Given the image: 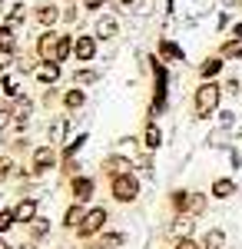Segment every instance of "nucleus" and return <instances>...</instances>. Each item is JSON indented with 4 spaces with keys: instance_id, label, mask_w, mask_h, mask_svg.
Masks as SVG:
<instances>
[{
    "instance_id": "38",
    "label": "nucleus",
    "mask_w": 242,
    "mask_h": 249,
    "mask_svg": "<svg viewBox=\"0 0 242 249\" xmlns=\"http://www.w3.org/2000/svg\"><path fill=\"white\" fill-rule=\"evenodd\" d=\"M123 3H133V0H123Z\"/></svg>"
},
{
    "instance_id": "26",
    "label": "nucleus",
    "mask_w": 242,
    "mask_h": 249,
    "mask_svg": "<svg viewBox=\"0 0 242 249\" xmlns=\"http://www.w3.org/2000/svg\"><path fill=\"white\" fill-rule=\"evenodd\" d=\"M14 219H17V216H14L10 210H0V232L10 230V226H14Z\"/></svg>"
},
{
    "instance_id": "35",
    "label": "nucleus",
    "mask_w": 242,
    "mask_h": 249,
    "mask_svg": "<svg viewBox=\"0 0 242 249\" xmlns=\"http://www.w3.org/2000/svg\"><path fill=\"white\" fill-rule=\"evenodd\" d=\"M103 3H106V0H86V7H90V10H96V7H103Z\"/></svg>"
},
{
    "instance_id": "3",
    "label": "nucleus",
    "mask_w": 242,
    "mask_h": 249,
    "mask_svg": "<svg viewBox=\"0 0 242 249\" xmlns=\"http://www.w3.org/2000/svg\"><path fill=\"white\" fill-rule=\"evenodd\" d=\"M113 196H116L120 203H133V199L139 196V183H136V176H130V173L116 176V179H113Z\"/></svg>"
},
{
    "instance_id": "30",
    "label": "nucleus",
    "mask_w": 242,
    "mask_h": 249,
    "mask_svg": "<svg viewBox=\"0 0 242 249\" xmlns=\"http://www.w3.org/2000/svg\"><path fill=\"white\" fill-rule=\"evenodd\" d=\"M3 93H7V96H17V80H14V77L3 80Z\"/></svg>"
},
{
    "instance_id": "28",
    "label": "nucleus",
    "mask_w": 242,
    "mask_h": 249,
    "mask_svg": "<svg viewBox=\"0 0 242 249\" xmlns=\"http://www.w3.org/2000/svg\"><path fill=\"white\" fill-rule=\"evenodd\" d=\"M83 90H73V93H67V107H83Z\"/></svg>"
},
{
    "instance_id": "17",
    "label": "nucleus",
    "mask_w": 242,
    "mask_h": 249,
    "mask_svg": "<svg viewBox=\"0 0 242 249\" xmlns=\"http://www.w3.org/2000/svg\"><path fill=\"white\" fill-rule=\"evenodd\" d=\"M10 50H14V30L0 27V53H10Z\"/></svg>"
},
{
    "instance_id": "9",
    "label": "nucleus",
    "mask_w": 242,
    "mask_h": 249,
    "mask_svg": "<svg viewBox=\"0 0 242 249\" xmlns=\"http://www.w3.org/2000/svg\"><path fill=\"white\" fill-rule=\"evenodd\" d=\"M90 193H93V179H86V176H80V179H73V196H76V203L90 199Z\"/></svg>"
},
{
    "instance_id": "32",
    "label": "nucleus",
    "mask_w": 242,
    "mask_h": 249,
    "mask_svg": "<svg viewBox=\"0 0 242 249\" xmlns=\"http://www.w3.org/2000/svg\"><path fill=\"white\" fill-rule=\"evenodd\" d=\"M34 223H37V226H34V236H43V232H47V219H34Z\"/></svg>"
},
{
    "instance_id": "12",
    "label": "nucleus",
    "mask_w": 242,
    "mask_h": 249,
    "mask_svg": "<svg viewBox=\"0 0 242 249\" xmlns=\"http://www.w3.org/2000/svg\"><path fill=\"white\" fill-rule=\"evenodd\" d=\"M103 166H106V173H110L113 179H116V176H123V173L130 170V160H123V156H113V160H106V163H103Z\"/></svg>"
},
{
    "instance_id": "36",
    "label": "nucleus",
    "mask_w": 242,
    "mask_h": 249,
    "mask_svg": "<svg viewBox=\"0 0 242 249\" xmlns=\"http://www.w3.org/2000/svg\"><path fill=\"white\" fill-rule=\"evenodd\" d=\"M232 37H236V40H242V23H236V27H232Z\"/></svg>"
},
{
    "instance_id": "24",
    "label": "nucleus",
    "mask_w": 242,
    "mask_h": 249,
    "mask_svg": "<svg viewBox=\"0 0 242 249\" xmlns=\"http://www.w3.org/2000/svg\"><path fill=\"white\" fill-rule=\"evenodd\" d=\"M76 83H96V80H100V73H96V70H76Z\"/></svg>"
},
{
    "instance_id": "34",
    "label": "nucleus",
    "mask_w": 242,
    "mask_h": 249,
    "mask_svg": "<svg viewBox=\"0 0 242 249\" xmlns=\"http://www.w3.org/2000/svg\"><path fill=\"white\" fill-rule=\"evenodd\" d=\"M7 126H10V116H7V110H0V133H3Z\"/></svg>"
},
{
    "instance_id": "10",
    "label": "nucleus",
    "mask_w": 242,
    "mask_h": 249,
    "mask_svg": "<svg viewBox=\"0 0 242 249\" xmlns=\"http://www.w3.org/2000/svg\"><path fill=\"white\" fill-rule=\"evenodd\" d=\"M203 249H225V232L223 230H209L203 236Z\"/></svg>"
},
{
    "instance_id": "23",
    "label": "nucleus",
    "mask_w": 242,
    "mask_h": 249,
    "mask_svg": "<svg viewBox=\"0 0 242 249\" xmlns=\"http://www.w3.org/2000/svg\"><path fill=\"white\" fill-rule=\"evenodd\" d=\"M23 17H27V14H23V3H17V7L10 10V17H7V27H17V23H23Z\"/></svg>"
},
{
    "instance_id": "2",
    "label": "nucleus",
    "mask_w": 242,
    "mask_h": 249,
    "mask_svg": "<svg viewBox=\"0 0 242 249\" xmlns=\"http://www.w3.org/2000/svg\"><path fill=\"white\" fill-rule=\"evenodd\" d=\"M219 83H212V80H206L203 87L196 90V100H192V107H196V120H206L209 113H216V107H219Z\"/></svg>"
},
{
    "instance_id": "14",
    "label": "nucleus",
    "mask_w": 242,
    "mask_h": 249,
    "mask_svg": "<svg viewBox=\"0 0 242 249\" xmlns=\"http://www.w3.org/2000/svg\"><path fill=\"white\" fill-rule=\"evenodd\" d=\"M219 70H223V60H219V57H209V60L203 63V67H199V73H203V80H212L216 73H219Z\"/></svg>"
},
{
    "instance_id": "8",
    "label": "nucleus",
    "mask_w": 242,
    "mask_h": 249,
    "mask_svg": "<svg viewBox=\"0 0 242 249\" xmlns=\"http://www.w3.org/2000/svg\"><path fill=\"white\" fill-rule=\"evenodd\" d=\"M116 30H120L116 17H100V20H96V37L110 40V37H116Z\"/></svg>"
},
{
    "instance_id": "37",
    "label": "nucleus",
    "mask_w": 242,
    "mask_h": 249,
    "mask_svg": "<svg viewBox=\"0 0 242 249\" xmlns=\"http://www.w3.org/2000/svg\"><path fill=\"white\" fill-rule=\"evenodd\" d=\"M0 249H10V246H7V243H3V239H0Z\"/></svg>"
},
{
    "instance_id": "5",
    "label": "nucleus",
    "mask_w": 242,
    "mask_h": 249,
    "mask_svg": "<svg viewBox=\"0 0 242 249\" xmlns=\"http://www.w3.org/2000/svg\"><path fill=\"white\" fill-rule=\"evenodd\" d=\"M56 163V153H53V146H40L37 153H34V173H43V170H50Z\"/></svg>"
},
{
    "instance_id": "18",
    "label": "nucleus",
    "mask_w": 242,
    "mask_h": 249,
    "mask_svg": "<svg viewBox=\"0 0 242 249\" xmlns=\"http://www.w3.org/2000/svg\"><path fill=\"white\" fill-rule=\"evenodd\" d=\"M223 57H242V40H225L223 43Z\"/></svg>"
},
{
    "instance_id": "25",
    "label": "nucleus",
    "mask_w": 242,
    "mask_h": 249,
    "mask_svg": "<svg viewBox=\"0 0 242 249\" xmlns=\"http://www.w3.org/2000/svg\"><path fill=\"white\" fill-rule=\"evenodd\" d=\"M113 246H123V236H120V232H110V236H103V243H100V249H113Z\"/></svg>"
},
{
    "instance_id": "11",
    "label": "nucleus",
    "mask_w": 242,
    "mask_h": 249,
    "mask_svg": "<svg viewBox=\"0 0 242 249\" xmlns=\"http://www.w3.org/2000/svg\"><path fill=\"white\" fill-rule=\"evenodd\" d=\"M169 232H173L176 239H189V232H192V219H189V216H179V219L169 226Z\"/></svg>"
},
{
    "instance_id": "6",
    "label": "nucleus",
    "mask_w": 242,
    "mask_h": 249,
    "mask_svg": "<svg viewBox=\"0 0 242 249\" xmlns=\"http://www.w3.org/2000/svg\"><path fill=\"white\" fill-rule=\"evenodd\" d=\"M14 216H17V223H34L37 219V199H23L14 210Z\"/></svg>"
},
{
    "instance_id": "13",
    "label": "nucleus",
    "mask_w": 242,
    "mask_h": 249,
    "mask_svg": "<svg viewBox=\"0 0 242 249\" xmlns=\"http://www.w3.org/2000/svg\"><path fill=\"white\" fill-rule=\"evenodd\" d=\"M232 193H236V183H232V179H216V183H212V196H216V199H229Z\"/></svg>"
},
{
    "instance_id": "1",
    "label": "nucleus",
    "mask_w": 242,
    "mask_h": 249,
    "mask_svg": "<svg viewBox=\"0 0 242 249\" xmlns=\"http://www.w3.org/2000/svg\"><path fill=\"white\" fill-rule=\"evenodd\" d=\"M73 53V40L63 37V34H43L40 40V57L47 63H63V60Z\"/></svg>"
},
{
    "instance_id": "33",
    "label": "nucleus",
    "mask_w": 242,
    "mask_h": 249,
    "mask_svg": "<svg viewBox=\"0 0 242 249\" xmlns=\"http://www.w3.org/2000/svg\"><path fill=\"white\" fill-rule=\"evenodd\" d=\"M173 249H199V246H196L192 239H179V243H176V246H173Z\"/></svg>"
},
{
    "instance_id": "19",
    "label": "nucleus",
    "mask_w": 242,
    "mask_h": 249,
    "mask_svg": "<svg viewBox=\"0 0 242 249\" xmlns=\"http://www.w3.org/2000/svg\"><path fill=\"white\" fill-rule=\"evenodd\" d=\"M159 143H163V133H159V130L149 123V126H146V146H149V150H156Z\"/></svg>"
},
{
    "instance_id": "4",
    "label": "nucleus",
    "mask_w": 242,
    "mask_h": 249,
    "mask_svg": "<svg viewBox=\"0 0 242 249\" xmlns=\"http://www.w3.org/2000/svg\"><path fill=\"white\" fill-rule=\"evenodd\" d=\"M106 223V210H90L83 219H80V226H76V236H93L100 226Z\"/></svg>"
},
{
    "instance_id": "22",
    "label": "nucleus",
    "mask_w": 242,
    "mask_h": 249,
    "mask_svg": "<svg viewBox=\"0 0 242 249\" xmlns=\"http://www.w3.org/2000/svg\"><path fill=\"white\" fill-rule=\"evenodd\" d=\"M63 133H67V120L60 116V120L53 123V130H50V140H53V143H60V140H63Z\"/></svg>"
},
{
    "instance_id": "21",
    "label": "nucleus",
    "mask_w": 242,
    "mask_h": 249,
    "mask_svg": "<svg viewBox=\"0 0 242 249\" xmlns=\"http://www.w3.org/2000/svg\"><path fill=\"white\" fill-rule=\"evenodd\" d=\"M30 113H34L30 100H20V107H17V123H30Z\"/></svg>"
},
{
    "instance_id": "7",
    "label": "nucleus",
    "mask_w": 242,
    "mask_h": 249,
    "mask_svg": "<svg viewBox=\"0 0 242 249\" xmlns=\"http://www.w3.org/2000/svg\"><path fill=\"white\" fill-rule=\"evenodd\" d=\"M73 53L80 60H93V53H96V43H93V37H76V43H73Z\"/></svg>"
},
{
    "instance_id": "27",
    "label": "nucleus",
    "mask_w": 242,
    "mask_h": 249,
    "mask_svg": "<svg viewBox=\"0 0 242 249\" xmlns=\"http://www.w3.org/2000/svg\"><path fill=\"white\" fill-rule=\"evenodd\" d=\"M37 17H40V23H53L56 20V7H40Z\"/></svg>"
},
{
    "instance_id": "16",
    "label": "nucleus",
    "mask_w": 242,
    "mask_h": 249,
    "mask_svg": "<svg viewBox=\"0 0 242 249\" xmlns=\"http://www.w3.org/2000/svg\"><path fill=\"white\" fill-rule=\"evenodd\" d=\"M56 77H60V67H56V63H47V67L37 70V80H43V83H53Z\"/></svg>"
},
{
    "instance_id": "29",
    "label": "nucleus",
    "mask_w": 242,
    "mask_h": 249,
    "mask_svg": "<svg viewBox=\"0 0 242 249\" xmlns=\"http://www.w3.org/2000/svg\"><path fill=\"white\" fill-rule=\"evenodd\" d=\"M83 219V213H80V206H73V210H67V226H76Z\"/></svg>"
},
{
    "instance_id": "15",
    "label": "nucleus",
    "mask_w": 242,
    "mask_h": 249,
    "mask_svg": "<svg viewBox=\"0 0 242 249\" xmlns=\"http://www.w3.org/2000/svg\"><path fill=\"white\" fill-rule=\"evenodd\" d=\"M206 210V196H199V193H189V203H186V216H196V213Z\"/></svg>"
},
{
    "instance_id": "20",
    "label": "nucleus",
    "mask_w": 242,
    "mask_h": 249,
    "mask_svg": "<svg viewBox=\"0 0 242 249\" xmlns=\"http://www.w3.org/2000/svg\"><path fill=\"white\" fill-rule=\"evenodd\" d=\"M159 50H163V57L183 60V50H179V47H176V43H169V40H163V43H159Z\"/></svg>"
},
{
    "instance_id": "31",
    "label": "nucleus",
    "mask_w": 242,
    "mask_h": 249,
    "mask_svg": "<svg viewBox=\"0 0 242 249\" xmlns=\"http://www.w3.org/2000/svg\"><path fill=\"white\" fill-rule=\"evenodd\" d=\"M10 170H14V163H10V160H0V183L10 176Z\"/></svg>"
}]
</instances>
